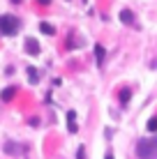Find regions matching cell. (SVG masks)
Masks as SVG:
<instances>
[{
    "mask_svg": "<svg viewBox=\"0 0 157 159\" xmlns=\"http://www.w3.org/2000/svg\"><path fill=\"white\" fill-rule=\"evenodd\" d=\"M39 30L44 32V35H53V25H48V23H42V25H39Z\"/></svg>",
    "mask_w": 157,
    "mask_h": 159,
    "instance_id": "obj_7",
    "label": "cell"
},
{
    "mask_svg": "<svg viewBox=\"0 0 157 159\" xmlns=\"http://www.w3.org/2000/svg\"><path fill=\"white\" fill-rule=\"evenodd\" d=\"M76 159H85V152H83V148H79V152H76Z\"/></svg>",
    "mask_w": 157,
    "mask_h": 159,
    "instance_id": "obj_12",
    "label": "cell"
},
{
    "mask_svg": "<svg viewBox=\"0 0 157 159\" xmlns=\"http://www.w3.org/2000/svg\"><path fill=\"white\" fill-rule=\"evenodd\" d=\"M0 32L2 35L19 32V19H14V16H0Z\"/></svg>",
    "mask_w": 157,
    "mask_h": 159,
    "instance_id": "obj_2",
    "label": "cell"
},
{
    "mask_svg": "<svg viewBox=\"0 0 157 159\" xmlns=\"http://www.w3.org/2000/svg\"><path fill=\"white\" fill-rule=\"evenodd\" d=\"M120 21L127 23V25H134V14L129 12V9H122V12H120Z\"/></svg>",
    "mask_w": 157,
    "mask_h": 159,
    "instance_id": "obj_3",
    "label": "cell"
},
{
    "mask_svg": "<svg viewBox=\"0 0 157 159\" xmlns=\"http://www.w3.org/2000/svg\"><path fill=\"white\" fill-rule=\"evenodd\" d=\"M25 51L28 53H39V44H37L35 39H28L25 42Z\"/></svg>",
    "mask_w": 157,
    "mask_h": 159,
    "instance_id": "obj_4",
    "label": "cell"
},
{
    "mask_svg": "<svg viewBox=\"0 0 157 159\" xmlns=\"http://www.w3.org/2000/svg\"><path fill=\"white\" fill-rule=\"evenodd\" d=\"M148 131H157V116L148 120Z\"/></svg>",
    "mask_w": 157,
    "mask_h": 159,
    "instance_id": "obj_8",
    "label": "cell"
},
{
    "mask_svg": "<svg viewBox=\"0 0 157 159\" xmlns=\"http://www.w3.org/2000/svg\"><path fill=\"white\" fill-rule=\"evenodd\" d=\"M95 56H97V65L104 62V46H99V44H97V46H95Z\"/></svg>",
    "mask_w": 157,
    "mask_h": 159,
    "instance_id": "obj_5",
    "label": "cell"
},
{
    "mask_svg": "<svg viewBox=\"0 0 157 159\" xmlns=\"http://www.w3.org/2000/svg\"><path fill=\"white\" fill-rule=\"evenodd\" d=\"M106 159H113V155H106Z\"/></svg>",
    "mask_w": 157,
    "mask_h": 159,
    "instance_id": "obj_14",
    "label": "cell"
},
{
    "mask_svg": "<svg viewBox=\"0 0 157 159\" xmlns=\"http://www.w3.org/2000/svg\"><path fill=\"white\" fill-rule=\"evenodd\" d=\"M120 102H122V104L129 102V90H122V92H120Z\"/></svg>",
    "mask_w": 157,
    "mask_h": 159,
    "instance_id": "obj_10",
    "label": "cell"
},
{
    "mask_svg": "<svg viewBox=\"0 0 157 159\" xmlns=\"http://www.w3.org/2000/svg\"><path fill=\"white\" fill-rule=\"evenodd\" d=\"M14 95H16V88H5V90H2V99L5 102H9Z\"/></svg>",
    "mask_w": 157,
    "mask_h": 159,
    "instance_id": "obj_6",
    "label": "cell"
},
{
    "mask_svg": "<svg viewBox=\"0 0 157 159\" xmlns=\"http://www.w3.org/2000/svg\"><path fill=\"white\" fill-rule=\"evenodd\" d=\"M136 155L139 159H157V136H148V139L139 141Z\"/></svg>",
    "mask_w": 157,
    "mask_h": 159,
    "instance_id": "obj_1",
    "label": "cell"
},
{
    "mask_svg": "<svg viewBox=\"0 0 157 159\" xmlns=\"http://www.w3.org/2000/svg\"><path fill=\"white\" fill-rule=\"evenodd\" d=\"M74 118H76V113L69 111V113H67V122H74Z\"/></svg>",
    "mask_w": 157,
    "mask_h": 159,
    "instance_id": "obj_11",
    "label": "cell"
},
{
    "mask_svg": "<svg viewBox=\"0 0 157 159\" xmlns=\"http://www.w3.org/2000/svg\"><path fill=\"white\" fill-rule=\"evenodd\" d=\"M28 81H30V83H37V72H35V69H28Z\"/></svg>",
    "mask_w": 157,
    "mask_h": 159,
    "instance_id": "obj_9",
    "label": "cell"
},
{
    "mask_svg": "<svg viewBox=\"0 0 157 159\" xmlns=\"http://www.w3.org/2000/svg\"><path fill=\"white\" fill-rule=\"evenodd\" d=\"M48 2H51V0H39V5H48Z\"/></svg>",
    "mask_w": 157,
    "mask_h": 159,
    "instance_id": "obj_13",
    "label": "cell"
}]
</instances>
